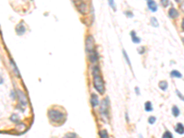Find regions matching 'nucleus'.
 I'll return each mask as SVG.
<instances>
[{
	"label": "nucleus",
	"mask_w": 184,
	"mask_h": 138,
	"mask_svg": "<svg viewBox=\"0 0 184 138\" xmlns=\"http://www.w3.org/2000/svg\"><path fill=\"white\" fill-rule=\"evenodd\" d=\"M92 74H93V85L95 89L100 94H103L105 92V84L103 81V78L100 76V70L98 66L93 67Z\"/></svg>",
	"instance_id": "1"
},
{
	"label": "nucleus",
	"mask_w": 184,
	"mask_h": 138,
	"mask_svg": "<svg viewBox=\"0 0 184 138\" xmlns=\"http://www.w3.org/2000/svg\"><path fill=\"white\" fill-rule=\"evenodd\" d=\"M48 117L52 123L55 124H61L64 120V113H63L61 110L56 109H50L48 110Z\"/></svg>",
	"instance_id": "2"
},
{
	"label": "nucleus",
	"mask_w": 184,
	"mask_h": 138,
	"mask_svg": "<svg viewBox=\"0 0 184 138\" xmlns=\"http://www.w3.org/2000/svg\"><path fill=\"white\" fill-rule=\"evenodd\" d=\"M100 111L104 121H107V120L109 119V99H108V98L104 99L101 101L100 106Z\"/></svg>",
	"instance_id": "3"
},
{
	"label": "nucleus",
	"mask_w": 184,
	"mask_h": 138,
	"mask_svg": "<svg viewBox=\"0 0 184 138\" xmlns=\"http://www.w3.org/2000/svg\"><path fill=\"white\" fill-rule=\"evenodd\" d=\"M73 4L75 5V7L77 8L78 11L82 14L86 15L89 12V8L86 6V4L84 2V0H71Z\"/></svg>",
	"instance_id": "4"
},
{
	"label": "nucleus",
	"mask_w": 184,
	"mask_h": 138,
	"mask_svg": "<svg viewBox=\"0 0 184 138\" xmlns=\"http://www.w3.org/2000/svg\"><path fill=\"white\" fill-rule=\"evenodd\" d=\"M86 51L88 54H91L95 51V41L92 35H89L86 39Z\"/></svg>",
	"instance_id": "5"
},
{
	"label": "nucleus",
	"mask_w": 184,
	"mask_h": 138,
	"mask_svg": "<svg viewBox=\"0 0 184 138\" xmlns=\"http://www.w3.org/2000/svg\"><path fill=\"white\" fill-rule=\"evenodd\" d=\"M17 95L19 97V104L22 106V107H27L28 106V99H27L26 95L21 91V90H18L17 91Z\"/></svg>",
	"instance_id": "6"
},
{
	"label": "nucleus",
	"mask_w": 184,
	"mask_h": 138,
	"mask_svg": "<svg viewBox=\"0 0 184 138\" xmlns=\"http://www.w3.org/2000/svg\"><path fill=\"white\" fill-rule=\"evenodd\" d=\"M90 103H91L92 107H93V108H96L97 106H99V104H100V100H99V97L97 96L96 94H91Z\"/></svg>",
	"instance_id": "7"
},
{
	"label": "nucleus",
	"mask_w": 184,
	"mask_h": 138,
	"mask_svg": "<svg viewBox=\"0 0 184 138\" xmlns=\"http://www.w3.org/2000/svg\"><path fill=\"white\" fill-rule=\"evenodd\" d=\"M147 7L152 12H156L158 9V5L154 0H147Z\"/></svg>",
	"instance_id": "8"
},
{
	"label": "nucleus",
	"mask_w": 184,
	"mask_h": 138,
	"mask_svg": "<svg viewBox=\"0 0 184 138\" xmlns=\"http://www.w3.org/2000/svg\"><path fill=\"white\" fill-rule=\"evenodd\" d=\"M169 16L170 19H177L178 17V10L174 8H171L169 10Z\"/></svg>",
	"instance_id": "9"
},
{
	"label": "nucleus",
	"mask_w": 184,
	"mask_h": 138,
	"mask_svg": "<svg viewBox=\"0 0 184 138\" xmlns=\"http://www.w3.org/2000/svg\"><path fill=\"white\" fill-rule=\"evenodd\" d=\"M25 27H24V25H22V23H19L18 26H17V28H16V31H17V34L18 35H22L24 34L25 32Z\"/></svg>",
	"instance_id": "10"
},
{
	"label": "nucleus",
	"mask_w": 184,
	"mask_h": 138,
	"mask_svg": "<svg viewBox=\"0 0 184 138\" xmlns=\"http://www.w3.org/2000/svg\"><path fill=\"white\" fill-rule=\"evenodd\" d=\"M175 131L178 135H183L184 134V125L181 123H178L175 126Z\"/></svg>",
	"instance_id": "11"
},
{
	"label": "nucleus",
	"mask_w": 184,
	"mask_h": 138,
	"mask_svg": "<svg viewBox=\"0 0 184 138\" xmlns=\"http://www.w3.org/2000/svg\"><path fill=\"white\" fill-rule=\"evenodd\" d=\"M10 66H11V68H12L13 72L16 74V76H17L18 77H20V74L19 72V69H18L17 66H16V63H14L13 60H10Z\"/></svg>",
	"instance_id": "12"
},
{
	"label": "nucleus",
	"mask_w": 184,
	"mask_h": 138,
	"mask_svg": "<svg viewBox=\"0 0 184 138\" xmlns=\"http://www.w3.org/2000/svg\"><path fill=\"white\" fill-rule=\"evenodd\" d=\"M89 59H90L91 63L98 62V55H97V52L95 51L93 52H91V54H89Z\"/></svg>",
	"instance_id": "13"
},
{
	"label": "nucleus",
	"mask_w": 184,
	"mask_h": 138,
	"mask_svg": "<svg viewBox=\"0 0 184 138\" xmlns=\"http://www.w3.org/2000/svg\"><path fill=\"white\" fill-rule=\"evenodd\" d=\"M131 37H132V40L134 43H139V42L141 41V39H140L139 37L136 35V33H135L134 30L131 32Z\"/></svg>",
	"instance_id": "14"
},
{
	"label": "nucleus",
	"mask_w": 184,
	"mask_h": 138,
	"mask_svg": "<svg viewBox=\"0 0 184 138\" xmlns=\"http://www.w3.org/2000/svg\"><path fill=\"white\" fill-rule=\"evenodd\" d=\"M158 86L160 88V89H162L163 91H165V90L167 89V82L165 81V80H162L158 83Z\"/></svg>",
	"instance_id": "15"
},
{
	"label": "nucleus",
	"mask_w": 184,
	"mask_h": 138,
	"mask_svg": "<svg viewBox=\"0 0 184 138\" xmlns=\"http://www.w3.org/2000/svg\"><path fill=\"white\" fill-rule=\"evenodd\" d=\"M170 76H171V77H176V78H181L182 77V75L181 74L178 72V71H177V70H173V71H171L170 72Z\"/></svg>",
	"instance_id": "16"
},
{
	"label": "nucleus",
	"mask_w": 184,
	"mask_h": 138,
	"mask_svg": "<svg viewBox=\"0 0 184 138\" xmlns=\"http://www.w3.org/2000/svg\"><path fill=\"white\" fill-rule=\"evenodd\" d=\"M171 110H172V114L174 115L175 117H178V116L180 115V112H181V111H180V109H178L176 105L173 106L172 109H171Z\"/></svg>",
	"instance_id": "17"
},
{
	"label": "nucleus",
	"mask_w": 184,
	"mask_h": 138,
	"mask_svg": "<svg viewBox=\"0 0 184 138\" xmlns=\"http://www.w3.org/2000/svg\"><path fill=\"white\" fill-rule=\"evenodd\" d=\"M145 110L147 111H152L153 110V107H152V103L150 101H147L145 104Z\"/></svg>",
	"instance_id": "18"
},
{
	"label": "nucleus",
	"mask_w": 184,
	"mask_h": 138,
	"mask_svg": "<svg viewBox=\"0 0 184 138\" xmlns=\"http://www.w3.org/2000/svg\"><path fill=\"white\" fill-rule=\"evenodd\" d=\"M99 135L100 138H109V135H108V132L106 130H101L99 132Z\"/></svg>",
	"instance_id": "19"
},
{
	"label": "nucleus",
	"mask_w": 184,
	"mask_h": 138,
	"mask_svg": "<svg viewBox=\"0 0 184 138\" xmlns=\"http://www.w3.org/2000/svg\"><path fill=\"white\" fill-rule=\"evenodd\" d=\"M150 22H151V25H152L153 27H158V19H156L155 17L151 18Z\"/></svg>",
	"instance_id": "20"
},
{
	"label": "nucleus",
	"mask_w": 184,
	"mask_h": 138,
	"mask_svg": "<svg viewBox=\"0 0 184 138\" xmlns=\"http://www.w3.org/2000/svg\"><path fill=\"white\" fill-rule=\"evenodd\" d=\"M10 120H11L13 123H19V115L18 114H12L11 115V117H10Z\"/></svg>",
	"instance_id": "21"
},
{
	"label": "nucleus",
	"mask_w": 184,
	"mask_h": 138,
	"mask_svg": "<svg viewBox=\"0 0 184 138\" xmlns=\"http://www.w3.org/2000/svg\"><path fill=\"white\" fill-rule=\"evenodd\" d=\"M162 138H174V137H173L172 134H171V132H170L169 131H166V132H164L163 136H162Z\"/></svg>",
	"instance_id": "22"
},
{
	"label": "nucleus",
	"mask_w": 184,
	"mask_h": 138,
	"mask_svg": "<svg viewBox=\"0 0 184 138\" xmlns=\"http://www.w3.org/2000/svg\"><path fill=\"white\" fill-rule=\"evenodd\" d=\"M108 2H109V5L111 6V8L114 10V11H116V6H115L114 0H108Z\"/></svg>",
	"instance_id": "23"
},
{
	"label": "nucleus",
	"mask_w": 184,
	"mask_h": 138,
	"mask_svg": "<svg viewBox=\"0 0 184 138\" xmlns=\"http://www.w3.org/2000/svg\"><path fill=\"white\" fill-rule=\"evenodd\" d=\"M161 2V5L163 6L164 8H167V6H169V0H160Z\"/></svg>",
	"instance_id": "24"
},
{
	"label": "nucleus",
	"mask_w": 184,
	"mask_h": 138,
	"mask_svg": "<svg viewBox=\"0 0 184 138\" xmlns=\"http://www.w3.org/2000/svg\"><path fill=\"white\" fill-rule=\"evenodd\" d=\"M64 138H77V135L73 134V132H71V134H66L64 136Z\"/></svg>",
	"instance_id": "25"
},
{
	"label": "nucleus",
	"mask_w": 184,
	"mask_h": 138,
	"mask_svg": "<svg viewBox=\"0 0 184 138\" xmlns=\"http://www.w3.org/2000/svg\"><path fill=\"white\" fill-rule=\"evenodd\" d=\"M148 123L150 124H154L156 123V117H154V116H151V117L148 118Z\"/></svg>",
	"instance_id": "26"
},
{
	"label": "nucleus",
	"mask_w": 184,
	"mask_h": 138,
	"mask_svg": "<svg viewBox=\"0 0 184 138\" xmlns=\"http://www.w3.org/2000/svg\"><path fill=\"white\" fill-rule=\"evenodd\" d=\"M122 52H123V55H124V57H125V59H126V61H127V63H128V65L131 66V62H130V58L128 57V55H127V54H126V52L123 50V51H122Z\"/></svg>",
	"instance_id": "27"
},
{
	"label": "nucleus",
	"mask_w": 184,
	"mask_h": 138,
	"mask_svg": "<svg viewBox=\"0 0 184 138\" xmlns=\"http://www.w3.org/2000/svg\"><path fill=\"white\" fill-rule=\"evenodd\" d=\"M138 52H139L140 55H143L145 52V48H144V47H140V48L138 49Z\"/></svg>",
	"instance_id": "28"
},
{
	"label": "nucleus",
	"mask_w": 184,
	"mask_h": 138,
	"mask_svg": "<svg viewBox=\"0 0 184 138\" xmlns=\"http://www.w3.org/2000/svg\"><path fill=\"white\" fill-rule=\"evenodd\" d=\"M125 14H126V15L128 16V17H131V18H132V17H133V16H134L132 12H125Z\"/></svg>",
	"instance_id": "29"
},
{
	"label": "nucleus",
	"mask_w": 184,
	"mask_h": 138,
	"mask_svg": "<svg viewBox=\"0 0 184 138\" xmlns=\"http://www.w3.org/2000/svg\"><path fill=\"white\" fill-rule=\"evenodd\" d=\"M181 29L184 31V19H182V22H181Z\"/></svg>",
	"instance_id": "30"
},
{
	"label": "nucleus",
	"mask_w": 184,
	"mask_h": 138,
	"mask_svg": "<svg viewBox=\"0 0 184 138\" xmlns=\"http://www.w3.org/2000/svg\"><path fill=\"white\" fill-rule=\"evenodd\" d=\"M2 83H3V77L0 76V85H1Z\"/></svg>",
	"instance_id": "31"
},
{
	"label": "nucleus",
	"mask_w": 184,
	"mask_h": 138,
	"mask_svg": "<svg viewBox=\"0 0 184 138\" xmlns=\"http://www.w3.org/2000/svg\"><path fill=\"white\" fill-rule=\"evenodd\" d=\"M176 1H177L178 3H183L184 0H176Z\"/></svg>",
	"instance_id": "32"
},
{
	"label": "nucleus",
	"mask_w": 184,
	"mask_h": 138,
	"mask_svg": "<svg viewBox=\"0 0 184 138\" xmlns=\"http://www.w3.org/2000/svg\"><path fill=\"white\" fill-rule=\"evenodd\" d=\"M182 41H183V43H184V38L182 39Z\"/></svg>",
	"instance_id": "33"
},
{
	"label": "nucleus",
	"mask_w": 184,
	"mask_h": 138,
	"mask_svg": "<svg viewBox=\"0 0 184 138\" xmlns=\"http://www.w3.org/2000/svg\"><path fill=\"white\" fill-rule=\"evenodd\" d=\"M183 100H184V98H183Z\"/></svg>",
	"instance_id": "34"
}]
</instances>
